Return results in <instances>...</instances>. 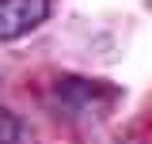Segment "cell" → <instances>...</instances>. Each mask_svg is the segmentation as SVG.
Returning a JSON list of instances; mask_svg holds the SVG:
<instances>
[{"mask_svg":"<svg viewBox=\"0 0 152 144\" xmlns=\"http://www.w3.org/2000/svg\"><path fill=\"white\" fill-rule=\"evenodd\" d=\"M50 19V0H0V42H15Z\"/></svg>","mask_w":152,"mask_h":144,"instance_id":"obj_1","label":"cell"},{"mask_svg":"<svg viewBox=\"0 0 152 144\" xmlns=\"http://www.w3.org/2000/svg\"><path fill=\"white\" fill-rule=\"evenodd\" d=\"M110 99H114V91L103 87V84H91V80L69 76V80L57 84V106L65 114H99Z\"/></svg>","mask_w":152,"mask_h":144,"instance_id":"obj_2","label":"cell"},{"mask_svg":"<svg viewBox=\"0 0 152 144\" xmlns=\"http://www.w3.org/2000/svg\"><path fill=\"white\" fill-rule=\"evenodd\" d=\"M0 144H19V118L8 106H0Z\"/></svg>","mask_w":152,"mask_h":144,"instance_id":"obj_3","label":"cell"}]
</instances>
